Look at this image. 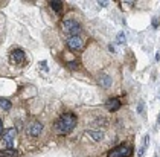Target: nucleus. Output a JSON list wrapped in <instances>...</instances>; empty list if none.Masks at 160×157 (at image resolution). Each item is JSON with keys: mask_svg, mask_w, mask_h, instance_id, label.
Listing matches in <instances>:
<instances>
[{"mask_svg": "<svg viewBox=\"0 0 160 157\" xmlns=\"http://www.w3.org/2000/svg\"><path fill=\"white\" fill-rule=\"evenodd\" d=\"M11 107H12V102H11L9 99L0 98V109L5 110V111H8V110H11Z\"/></svg>", "mask_w": 160, "mask_h": 157, "instance_id": "obj_13", "label": "nucleus"}, {"mask_svg": "<svg viewBox=\"0 0 160 157\" xmlns=\"http://www.w3.org/2000/svg\"><path fill=\"white\" fill-rule=\"evenodd\" d=\"M76 122H78V119L73 113H62L53 124V130L57 134H61V136L69 134L70 131H73V128L76 127Z\"/></svg>", "mask_w": 160, "mask_h": 157, "instance_id": "obj_1", "label": "nucleus"}, {"mask_svg": "<svg viewBox=\"0 0 160 157\" xmlns=\"http://www.w3.org/2000/svg\"><path fill=\"white\" fill-rule=\"evenodd\" d=\"M67 46H69V49H72V50H81L82 46H84L82 38L79 35L69 37V38H67Z\"/></svg>", "mask_w": 160, "mask_h": 157, "instance_id": "obj_7", "label": "nucleus"}, {"mask_svg": "<svg viewBox=\"0 0 160 157\" xmlns=\"http://www.w3.org/2000/svg\"><path fill=\"white\" fill-rule=\"evenodd\" d=\"M67 66H69V67H70V69H73V70H76V69H78V66H79V64H78V61H72V63H69V64H67Z\"/></svg>", "mask_w": 160, "mask_h": 157, "instance_id": "obj_16", "label": "nucleus"}, {"mask_svg": "<svg viewBox=\"0 0 160 157\" xmlns=\"http://www.w3.org/2000/svg\"><path fill=\"white\" fill-rule=\"evenodd\" d=\"M99 5H101V6L104 8V6H107V2H99Z\"/></svg>", "mask_w": 160, "mask_h": 157, "instance_id": "obj_19", "label": "nucleus"}, {"mask_svg": "<svg viewBox=\"0 0 160 157\" xmlns=\"http://www.w3.org/2000/svg\"><path fill=\"white\" fill-rule=\"evenodd\" d=\"M86 136H88L92 140H95V142H101L102 139H104V133L102 131H86Z\"/></svg>", "mask_w": 160, "mask_h": 157, "instance_id": "obj_10", "label": "nucleus"}, {"mask_svg": "<svg viewBox=\"0 0 160 157\" xmlns=\"http://www.w3.org/2000/svg\"><path fill=\"white\" fill-rule=\"evenodd\" d=\"M0 137H2V144L6 148H12L14 139L17 137V130L15 128H8V131H5Z\"/></svg>", "mask_w": 160, "mask_h": 157, "instance_id": "obj_6", "label": "nucleus"}, {"mask_svg": "<svg viewBox=\"0 0 160 157\" xmlns=\"http://www.w3.org/2000/svg\"><path fill=\"white\" fill-rule=\"evenodd\" d=\"M121 99L119 98H110L107 102H105V109L108 110L110 113H114V111H118V110L121 109Z\"/></svg>", "mask_w": 160, "mask_h": 157, "instance_id": "obj_8", "label": "nucleus"}, {"mask_svg": "<svg viewBox=\"0 0 160 157\" xmlns=\"http://www.w3.org/2000/svg\"><path fill=\"white\" fill-rule=\"evenodd\" d=\"M0 157H18V151L14 148H6L0 149Z\"/></svg>", "mask_w": 160, "mask_h": 157, "instance_id": "obj_11", "label": "nucleus"}, {"mask_svg": "<svg viewBox=\"0 0 160 157\" xmlns=\"http://www.w3.org/2000/svg\"><path fill=\"white\" fill-rule=\"evenodd\" d=\"M49 5H50V8L57 12V14H61L62 12V2H60V0H58V2H57V0H52Z\"/></svg>", "mask_w": 160, "mask_h": 157, "instance_id": "obj_12", "label": "nucleus"}, {"mask_svg": "<svg viewBox=\"0 0 160 157\" xmlns=\"http://www.w3.org/2000/svg\"><path fill=\"white\" fill-rule=\"evenodd\" d=\"M133 156V146L128 144H121V145L111 148L107 153V157H131Z\"/></svg>", "mask_w": 160, "mask_h": 157, "instance_id": "obj_2", "label": "nucleus"}, {"mask_svg": "<svg viewBox=\"0 0 160 157\" xmlns=\"http://www.w3.org/2000/svg\"><path fill=\"white\" fill-rule=\"evenodd\" d=\"M61 28L66 34H70V37L78 35L81 32V24L78 23L76 20H73V18H64L61 23Z\"/></svg>", "mask_w": 160, "mask_h": 157, "instance_id": "obj_3", "label": "nucleus"}, {"mask_svg": "<svg viewBox=\"0 0 160 157\" xmlns=\"http://www.w3.org/2000/svg\"><path fill=\"white\" fill-rule=\"evenodd\" d=\"M148 144H149V136H145L143 137V145L140 146V149H139V157H143V154H145V151H147L148 148Z\"/></svg>", "mask_w": 160, "mask_h": 157, "instance_id": "obj_14", "label": "nucleus"}, {"mask_svg": "<svg viewBox=\"0 0 160 157\" xmlns=\"http://www.w3.org/2000/svg\"><path fill=\"white\" fill-rule=\"evenodd\" d=\"M9 61L14 66H23L26 64V53L23 49H14L9 53Z\"/></svg>", "mask_w": 160, "mask_h": 157, "instance_id": "obj_4", "label": "nucleus"}, {"mask_svg": "<svg viewBox=\"0 0 160 157\" xmlns=\"http://www.w3.org/2000/svg\"><path fill=\"white\" fill-rule=\"evenodd\" d=\"M159 24H160V22L157 20V18H154V20H152V28H154V29H156V28H159Z\"/></svg>", "mask_w": 160, "mask_h": 157, "instance_id": "obj_18", "label": "nucleus"}, {"mask_svg": "<svg viewBox=\"0 0 160 157\" xmlns=\"http://www.w3.org/2000/svg\"><path fill=\"white\" fill-rule=\"evenodd\" d=\"M98 84L102 89H110L111 87V78L107 73H99L98 75Z\"/></svg>", "mask_w": 160, "mask_h": 157, "instance_id": "obj_9", "label": "nucleus"}, {"mask_svg": "<svg viewBox=\"0 0 160 157\" xmlns=\"http://www.w3.org/2000/svg\"><path fill=\"white\" fill-rule=\"evenodd\" d=\"M143 107H145V104H143V101H140V102H139V107H137V113H142Z\"/></svg>", "mask_w": 160, "mask_h": 157, "instance_id": "obj_17", "label": "nucleus"}, {"mask_svg": "<svg viewBox=\"0 0 160 157\" xmlns=\"http://www.w3.org/2000/svg\"><path fill=\"white\" fill-rule=\"evenodd\" d=\"M43 131V124L40 121H32L26 127V134L28 137H38Z\"/></svg>", "mask_w": 160, "mask_h": 157, "instance_id": "obj_5", "label": "nucleus"}, {"mask_svg": "<svg viewBox=\"0 0 160 157\" xmlns=\"http://www.w3.org/2000/svg\"><path fill=\"white\" fill-rule=\"evenodd\" d=\"M118 43H119V44H123V43H125V34H123V32H119V34H118Z\"/></svg>", "mask_w": 160, "mask_h": 157, "instance_id": "obj_15", "label": "nucleus"}]
</instances>
